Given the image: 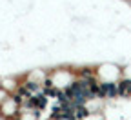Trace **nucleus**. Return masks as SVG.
Segmentation results:
<instances>
[{"mask_svg": "<svg viewBox=\"0 0 131 120\" xmlns=\"http://www.w3.org/2000/svg\"><path fill=\"white\" fill-rule=\"evenodd\" d=\"M96 77L100 82H118L124 77V73L115 64H102L96 67Z\"/></svg>", "mask_w": 131, "mask_h": 120, "instance_id": "1", "label": "nucleus"}, {"mask_svg": "<svg viewBox=\"0 0 131 120\" xmlns=\"http://www.w3.org/2000/svg\"><path fill=\"white\" fill-rule=\"evenodd\" d=\"M51 78L58 89H66L77 78V73H73L71 69H66V67H57V69L51 71Z\"/></svg>", "mask_w": 131, "mask_h": 120, "instance_id": "2", "label": "nucleus"}, {"mask_svg": "<svg viewBox=\"0 0 131 120\" xmlns=\"http://www.w3.org/2000/svg\"><path fill=\"white\" fill-rule=\"evenodd\" d=\"M18 113H20V104L15 100L13 95H9L6 100L0 102V116L4 120H16Z\"/></svg>", "mask_w": 131, "mask_h": 120, "instance_id": "3", "label": "nucleus"}, {"mask_svg": "<svg viewBox=\"0 0 131 120\" xmlns=\"http://www.w3.org/2000/svg\"><path fill=\"white\" fill-rule=\"evenodd\" d=\"M100 95L104 100L118 98V82H100Z\"/></svg>", "mask_w": 131, "mask_h": 120, "instance_id": "4", "label": "nucleus"}, {"mask_svg": "<svg viewBox=\"0 0 131 120\" xmlns=\"http://www.w3.org/2000/svg\"><path fill=\"white\" fill-rule=\"evenodd\" d=\"M20 84H22V77H4V78H0V88L6 89L7 93H15L20 88Z\"/></svg>", "mask_w": 131, "mask_h": 120, "instance_id": "5", "label": "nucleus"}, {"mask_svg": "<svg viewBox=\"0 0 131 120\" xmlns=\"http://www.w3.org/2000/svg\"><path fill=\"white\" fill-rule=\"evenodd\" d=\"M129 84H131V78L122 77L118 80V95H120V98H129Z\"/></svg>", "mask_w": 131, "mask_h": 120, "instance_id": "6", "label": "nucleus"}, {"mask_svg": "<svg viewBox=\"0 0 131 120\" xmlns=\"http://www.w3.org/2000/svg\"><path fill=\"white\" fill-rule=\"evenodd\" d=\"M38 120H51V116H42V115H40V118H38Z\"/></svg>", "mask_w": 131, "mask_h": 120, "instance_id": "7", "label": "nucleus"}]
</instances>
